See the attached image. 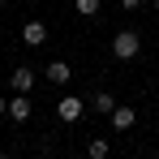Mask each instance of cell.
<instances>
[{"label": "cell", "instance_id": "6da1fadb", "mask_svg": "<svg viewBox=\"0 0 159 159\" xmlns=\"http://www.w3.org/2000/svg\"><path fill=\"white\" fill-rule=\"evenodd\" d=\"M138 52H142V39H138L133 30H116V34H112V56H116V60H133Z\"/></svg>", "mask_w": 159, "mask_h": 159}, {"label": "cell", "instance_id": "7a4b0ae2", "mask_svg": "<svg viewBox=\"0 0 159 159\" xmlns=\"http://www.w3.org/2000/svg\"><path fill=\"white\" fill-rule=\"evenodd\" d=\"M82 112H86V107H82V99H78V95H65V99L56 103V116H60L65 125H73V120H82Z\"/></svg>", "mask_w": 159, "mask_h": 159}, {"label": "cell", "instance_id": "3957f363", "mask_svg": "<svg viewBox=\"0 0 159 159\" xmlns=\"http://www.w3.org/2000/svg\"><path fill=\"white\" fill-rule=\"evenodd\" d=\"M22 43H26V48H43V43H48V26H43V22H26V26H22Z\"/></svg>", "mask_w": 159, "mask_h": 159}, {"label": "cell", "instance_id": "277c9868", "mask_svg": "<svg viewBox=\"0 0 159 159\" xmlns=\"http://www.w3.org/2000/svg\"><path fill=\"white\" fill-rule=\"evenodd\" d=\"M9 82H13V95H30V90H34V69H26V65H17Z\"/></svg>", "mask_w": 159, "mask_h": 159}, {"label": "cell", "instance_id": "5b68a950", "mask_svg": "<svg viewBox=\"0 0 159 159\" xmlns=\"http://www.w3.org/2000/svg\"><path fill=\"white\" fill-rule=\"evenodd\" d=\"M107 120H112V125H116V129L125 133V129H133V125H138V112H133L129 103H116V112H112V116H107Z\"/></svg>", "mask_w": 159, "mask_h": 159}, {"label": "cell", "instance_id": "8992f818", "mask_svg": "<svg viewBox=\"0 0 159 159\" xmlns=\"http://www.w3.org/2000/svg\"><path fill=\"white\" fill-rule=\"evenodd\" d=\"M9 116H13V125H26L30 120V99L26 95H13L9 99Z\"/></svg>", "mask_w": 159, "mask_h": 159}, {"label": "cell", "instance_id": "52a82bcc", "mask_svg": "<svg viewBox=\"0 0 159 159\" xmlns=\"http://www.w3.org/2000/svg\"><path fill=\"white\" fill-rule=\"evenodd\" d=\"M43 78L52 82V86H60V82H69V78H73V69H69V65H65V60H52V65H48V73H43Z\"/></svg>", "mask_w": 159, "mask_h": 159}, {"label": "cell", "instance_id": "ba28073f", "mask_svg": "<svg viewBox=\"0 0 159 159\" xmlns=\"http://www.w3.org/2000/svg\"><path fill=\"white\" fill-rule=\"evenodd\" d=\"M90 107H95L99 116H112V112H116V99H112L107 90H95V99H90Z\"/></svg>", "mask_w": 159, "mask_h": 159}, {"label": "cell", "instance_id": "9c48e42d", "mask_svg": "<svg viewBox=\"0 0 159 159\" xmlns=\"http://www.w3.org/2000/svg\"><path fill=\"white\" fill-rule=\"evenodd\" d=\"M86 159H112V146H107V138H90V146H86Z\"/></svg>", "mask_w": 159, "mask_h": 159}, {"label": "cell", "instance_id": "30bf717a", "mask_svg": "<svg viewBox=\"0 0 159 159\" xmlns=\"http://www.w3.org/2000/svg\"><path fill=\"white\" fill-rule=\"evenodd\" d=\"M73 9L82 17H99V0H73Z\"/></svg>", "mask_w": 159, "mask_h": 159}, {"label": "cell", "instance_id": "8fae6325", "mask_svg": "<svg viewBox=\"0 0 159 159\" xmlns=\"http://www.w3.org/2000/svg\"><path fill=\"white\" fill-rule=\"evenodd\" d=\"M120 9H125V13H133V9H142V0H120Z\"/></svg>", "mask_w": 159, "mask_h": 159}, {"label": "cell", "instance_id": "7c38bea8", "mask_svg": "<svg viewBox=\"0 0 159 159\" xmlns=\"http://www.w3.org/2000/svg\"><path fill=\"white\" fill-rule=\"evenodd\" d=\"M0 116H9V99H0Z\"/></svg>", "mask_w": 159, "mask_h": 159}, {"label": "cell", "instance_id": "4fadbf2b", "mask_svg": "<svg viewBox=\"0 0 159 159\" xmlns=\"http://www.w3.org/2000/svg\"><path fill=\"white\" fill-rule=\"evenodd\" d=\"M155 13H159V0H155Z\"/></svg>", "mask_w": 159, "mask_h": 159}, {"label": "cell", "instance_id": "5bb4252c", "mask_svg": "<svg viewBox=\"0 0 159 159\" xmlns=\"http://www.w3.org/2000/svg\"><path fill=\"white\" fill-rule=\"evenodd\" d=\"M0 159H9V155H0Z\"/></svg>", "mask_w": 159, "mask_h": 159}, {"label": "cell", "instance_id": "9a60e30c", "mask_svg": "<svg viewBox=\"0 0 159 159\" xmlns=\"http://www.w3.org/2000/svg\"><path fill=\"white\" fill-rule=\"evenodd\" d=\"M0 4H4V0H0Z\"/></svg>", "mask_w": 159, "mask_h": 159}]
</instances>
